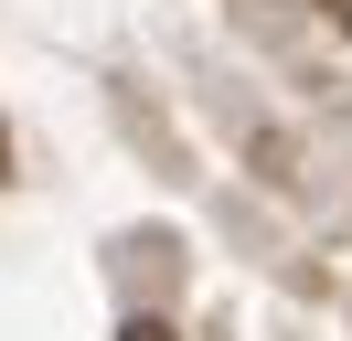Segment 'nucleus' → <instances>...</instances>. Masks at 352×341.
I'll return each instance as SVG.
<instances>
[{
    "label": "nucleus",
    "mask_w": 352,
    "mask_h": 341,
    "mask_svg": "<svg viewBox=\"0 0 352 341\" xmlns=\"http://www.w3.org/2000/svg\"><path fill=\"white\" fill-rule=\"evenodd\" d=\"M118 341H182V331H171V320H129Z\"/></svg>",
    "instance_id": "obj_1"
},
{
    "label": "nucleus",
    "mask_w": 352,
    "mask_h": 341,
    "mask_svg": "<svg viewBox=\"0 0 352 341\" xmlns=\"http://www.w3.org/2000/svg\"><path fill=\"white\" fill-rule=\"evenodd\" d=\"M320 21H342V32H352V0H320Z\"/></svg>",
    "instance_id": "obj_2"
},
{
    "label": "nucleus",
    "mask_w": 352,
    "mask_h": 341,
    "mask_svg": "<svg viewBox=\"0 0 352 341\" xmlns=\"http://www.w3.org/2000/svg\"><path fill=\"white\" fill-rule=\"evenodd\" d=\"M0 182H11V128H0Z\"/></svg>",
    "instance_id": "obj_3"
}]
</instances>
